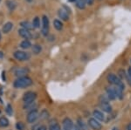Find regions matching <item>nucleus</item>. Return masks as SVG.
Listing matches in <instances>:
<instances>
[{"instance_id":"1","label":"nucleus","mask_w":131,"mask_h":130,"mask_svg":"<svg viewBox=\"0 0 131 130\" xmlns=\"http://www.w3.org/2000/svg\"><path fill=\"white\" fill-rule=\"evenodd\" d=\"M32 83L33 81L30 77H20V78H18L14 81L13 87L15 88H26V87L32 85Z\"/></svg>"},{"instance_id":"2","label":"nucleus","mask_w":131,"mask_h":130,"mask_svg":"<svg viewBox=\"0 0 131 130\" xmlns=\"http://www.w3.org/2000/svg\"><path fill=\"white\" fill-rule=\"evenodd\" d=\"M36 98H37V93L35 92L29 91L26 92L24 96H23V101L25 102V104L27 103H31V102H34Z\"/></svg>"},{"instance_id":"3","label":"nucleus","mask_w":131,"mask_h":130,"mask_svg":"<svg viewBox=\"0 0 131 130\" xmlns=\"http://www.w3.org/2000/svg\"><path fill=\"white\" fill-rule=\"evenodd\" d=\"M39 118V112H38L37 109H34V110L30 111V112L28 113L27 117H26V121H27V122H28V123L32 124V123H34Z\"/></svg>"},{"instance_id":"4","label":"nucleus","mask_w":131,"mask_h":130,"mask_svg":"<svg viewBox=\"0 0 131 130\" xmlns=\"http://www.w3.org/2000/svg\"><path fill=\"white\" fill-rule=\"evenodd\" d=\"M13 56L16 60H19V61H25V60H29L31 57L30 53L28 52H23V51H16L15 52L13 53Z\"/></svg>"},{"instance_id":"5","label":"nucleus","mask_w":131,"mask_h":130,"mask_svg":"<svg viewBox=\"0 0 131 130\" xmlns=\"http://www.w3.org/2000/svg\"><path fill=\"white\" fill-rule=\"evenodd\" d=\"M48 31H49V19L46 16H43L42 18V28L41 32L44 36H47Z\"/></svg>"},{"instance_id":"6","label":"nucleus","mask_w":131,"mask_h":130,"mask_svg":"<svg viewBox=\"0 0 131 130\" xmlns=\"http://www.w3.org/2000/svg\"><path fill=\"white\" fill-rule=\"evenodd\" d=\"M13 73L16 77L20 78V77H25L28 74L29 69L25 68V67H17L13 70Z\"/></svg>"},{"instance_id":"7","label":"nucleus","mask_w":131,"mask_h":130,"mask_svg":"<svg viewBox=\"0 0 131 130\" xmlns=\"http://www.w3.org/2000/svg\"><path fill=\"white\" fill-rule=\"evenodd\" d=\"M88 124L91 128L94 130H101V128H102V126H101V123L94 118H90L88 121Z\"/></svg>"},{"instance_id":"8","label":"nucleus","mask_w":131,"mask_h":130,"mask_svg":"<svg viewBox=\"0 0 131 130\" xmlns=\"http://www.w3.org/2000/svg\"><path fill=\"white\" fill-rule=\"evenodd\" d=\"M107 79L109 83L112 84V85H115V86L119 85V84L122 82L121 79H120L117 75L114 74V73H109L107 77Z\"/></svg>"},{"instance_id":"9","label":"nucleus","mask_w":131,"mask_h":130,"mask_svg":"<svg viewBox=\"0 0 131 130\" xmlns=\"http://www.w3.org/2000/svg\"><path fill=\"white\" fill-rule=\"evenodd\" d=\"M124 84L122 83V81L119 85L115 86V93H116V98H118L119 100H122L123 98V90H124Z\"/></svg>"},{"instance_id":"10","label":"nucleus","mask_w":131,"mask_h":130,"mask_svg":"<svg viewBox=\"0 0 131 130\" xmlns=\"http://www.w3.org/2000/svg\"><path fill=\"white\" fill-rule=\"evenodd\" d=\"M106 92H107V98H108L109 100H114L116 99V93H115V87H107Z\"/></svg>"},{"instance_id":"11","label":"nucleus","mask_w":131,"mask_h":130,"mask_svg":"<svg viewBox=\"0 0 131 130\" xmlns=\"http://www.w3.org/2000/svg\"><path fill=\"white\" fill-rule=\"evenodd\" d=\"M63 124V129L65 130H72L73 127V122L72 121L71 119L69 118H65L62 121Z\"/></svg>"},{"instance_id":"12","label":"nucleus","mask_w":131,"mask_h":130,"mask_svg":"<svg viewBox=\"0 0 131 130\" xmlns=\"http://www.w3.org/2000/svg\"><path fill=\"white\" fill-rule=\"evenodd\" d=\"M18 34L25 39H30L31 38V34L30 31L28 30H26V29H24V28H21L18 30Z\"/></svg>"},{"instance_id":"13","label":"nucleus","mask_w":131,"mask_h":130,"mask_svg":"<svg viewBox=\"0 0 131 130\" xmlns=\"http://www.w3.org/2000/svg\"><path fill=\"white\" fill-rule=\"evenodd\" d=\"M77 126L81 128V130H89V126H88V124L86 123L81 118H79L77 120Z\"/></svg>"},{"instance_id":"14","label":"nucleus","mask_w":131,"mask_h":130,"mask_svg":"<svg viewBox=\"0 0 131 130\" xmlns=\"http://www.w3.org/2000/svg\"><path fill=\"white\" fill-rule=\"evenodd\" d=\"M100 108L106 113H111L112 112V106L108 102H101Z\"/></svg>"},{"instance_id":"15","label":"nucleus","mask_w":131,"mask_h":130,"mask_svg":"<svg viewBox=\"0 0 131 130\" xmlns=\"http://www.w3.org/2000/svg\"><path fill=\"white\" fill-rule=\"evenodd\" d=\"M58 14H59V17H60V18L62 20L67 21V20L69 19L68 13H67V10H65L64 9H60V10H59Z\"/></svg>"},{"instance_id":"16","label":"nucleus","mask_w":131,"mask_h":130,"mask_svg":"<svg viewBox=\"0 0 131 130\" xmlns=\"http://www.w3.org/2000/svg\"><path fill=\"white\" fill-rule=\"evenodd\" d=\"M93 115H94V119H96L97 121H104V119H105V116H104V114H103V113L99 110H94V112H93Z\"/></svg>"},{"instance_id":"17","label":"nucleus","mask_w":131,"mask_h":130,"mask_svg":"<svg viewBox=\"0 0 131 130\" xmlns=\"http://www.w3.org/2000/svg\"><path fill=\"white\" fill-rule=\"evenodd\" d=\"M12 27H13V24H12V22H7V23H5V24L4 25L2 31H3L4 33H8V32H10V30L12 29Z\"/></svg>"},{"instance_id":"18","label":"nucleus","mask_w":131,"mask_h":130,"mask_svg":"<svg viewBox=\"0 0 131 130\" xmlns=\"http://www.w3.org/2000/svg\"><path fill=\"white\" fill-rule=\"evenodd\" d=\"M49 130H61V127L56 121H52L49 124Z\"/></svg>"},{"instance_id":"19","label":"nucleus","mask_w":131,"mask_h":130,"mask_svg":"<svg viewBox=\"0 0 131 130\" xmlns=\"http://www.w3.org/2000/svg\"><path fill=\"white\" fill-rule=\"evenodd\" d=\"M31 46V43L29 39H25L20 43V47L22 49H29Z\"/></svg>"},{"instance_id":"20","label":"nucleus","mask_w":131,"mask_h":130,"mask_svg":"<svg viewBox=\"0 0 131 130\" xmlns=\"http://www.w3.org/2000/svg\"><path fill=\"white\" fill-rule=\"evenodd\" d=\"M9 120L6 117L2 116L0 117V127H6L9 126Z\"/></svg>"},{"instance_id":"21","label":"nucleus","mask_w":131,"mask_h":130,"mask_svg":"<svg viewBox=\"0 0 131 130\" xmlns=\"http://www.w3.org/2000/svg\"><path fill=\"white\" fill-rule=\"evenodd\" d=\"M20 26L24 29H26V30H28V31H30L33 28L32 24H31L29 21H23V22L20 23Z\"/></svg>"},{"instance_id":"22","label":"nucleus","mask_w":131,"mask_h":130,"mask_svg":"<svg viewBox=\"0 0 131 130\" xmlns=\"http://www.w3.org/2000/svg\"><path fill=\"white\" fill-rule=\"evenodd\" d=\"M36 107H37V104L36 102H31V103H27V104H25L24 105V109L25 110H34L36 109Z\"/></svg>"},{"instance_id":"23","label":"nucleus","mask_w":131,"mask_h":130,"mask_svg":"<svg viewBox=\"0 0 131 130\" xmlns=\"http://www.w3.org/2000/svg\"><path fill=\"white\" fill-rule=\"evenodd\" d=\"M75 2H76V6H77L79 9L82 10L85 8L86 4V0H75Z\"/></svg>"},{"instance_id":"24","label":"nucleus","mask_w":131,"mask_h":130,"mask_svg":"<svg viewBox=\"0 0 131 130\" xmlns=\"http://www.w3.org/2000/svg\"><path fill=\"white\" fill-rule=\"evenodd\" d=\"M53 26H54V28L58 31L62 30V28H63V24L61 23V21L58 20V19H55L53 21Z\"/></svg>"},{"instance_id":"25","label":"nucleus","mask_w":131,"mask_h":130,"mask_svg":"<svg viewBox=\"0 0 131 130\" xmlns=\"http://www.w3.org/2000/svg\"><path fill=\"white\" fill-rule=\"evenodd\" d=\"M48 117H49V113L46 109H43L40 112V114H39V119L40 120H46Z\"/></svg>"},{"instance_id":"26","label":"nucleus","mask_w":131,"mask_h":130,"mask_svg":"<svg viewBox=\"0 0 131 130\" xmlns=\"http://www.w3.org/2000/svg\"><path fill=\"white\" fill-rule=\"evenodd\" d=\"M42 51V47L39 45H34L32 46V52L34 54H39L40 53V52Z\"/></svg>"},{"instance_id":"27","label":"nucleus","mask_w":131,"mask_h":130,"mask_svg":"<svg viewBox=\"0 0 131 130\" xmlns=\"http://www.w3.org/2000/svg\"><path fill=\"white\" fill-rule=\"evenodd\" d=\"M6 4H7V6H8V8L10 10H14L15 9V7H16V3L14 1H12V0H8L7 2H6Z\"/></svg>"},{"instance_id":"28","label":"nucleus","mask_w":131,"mask_h":130,"mask_svg":"<svg viewBox=\"0 0 131 130\" xmlns=\"http://www.w3.org/2000/svg\"><path fill=\"white\" fill-rule=\"evenodd\" d=\"M32 26L33 28H39V26H40V21H39V18L38 17H36L34 19H33Z\"/></svg>"},{"instance_id":"29","label":"nucleus","mask_w":131,"mask_h":130,"mask_svg":"<svg viewBox=\"0 0 131 130\" xmlns=\"http://www.w3.org/2000/svg\"><path fill=\"white\" fill-rule=\"evenodd\" d=\"M118 77H119L120 79H124V78H126V73H125V71L124 70H122V69H120L119 71H118V75H117Z\"/></svg>"},{"instance_id":"30","label":"nucleus","mask_w":131,"mask_h":130,"mask_svg":"<svg viewBox=\"0 0 131 130\" xmlns=\"http://www.w3.org/2000/svg\"><path fill=\"white\" fill-rule=\"evenodd\" d=\"M5 112H6V114H7L8 115H12V113H13V110H12V107L10 106V104H8L7 107H6Z\"/></svg>"},{"instance_id":"31","label":"nucleus","mask_w":131,"mask_h":130,"mask_svg":"<svg viewBox=\"0 0 131 130\" xmlns=\"http://www.w3.org/2000/svg\"><path fill=\"white\" fill-rule=\"evenodd\" d=\"M16 128L18 130H24L25 129V124L23 122H18L16 124Z\"/></svg>"},{"instance_id":"32","label":"nucleus","mask_w":131,"mask_h":130,"mask_svg":"<svg viewBox=\"0 0 131 130\" xmlns=\"http://www.w3.org/2000/svg\"><path fill=\"white\" fill-rule=\"evenodd\" d=\"M125 79H127V81H128V85L131 86V76L128 74V73H127V74H126V78Z\"/></svg>"},{"instance_id":"33","label":"nucleus","mask_w":131,"mask_h":130,"mask_svg":"<svg viewBox=\"0 0 131 130\" xmlns=\"http://www.w3.org/2000/svg\"><path fill=\"white\" fill-rule=\"evenodd\" d=\"M37 130H47V127H46L45 125H41V126H39V127H38Z\"/></svg>"},{"instance_id":"34","label":"nucleus","mask_w":131,"mask_h":130,"mask_svg":"<svg viewBox=\"0 0 131 130\" xmlns=\"http://www.w3.org/2000/svg\"><path fill=\"white\" fill-rule=\"evenodd\" d=\"M72 130H81V128H80V127H78L77 125H73V129H72Z\"/></svg>"},{"instance_id":"35","label":"nucleus","mask_w":131,"mask_h":130,"mask_svg":"<svg viewBox=\"0 0 131 130\" xmlns=\"http://www.w3.org/2000/svg\"><path fill=\"white\" fill-rule=\"evenodd\" d=\"M86 2L88 5H92V4L94 3V0H86Z\"/></svg>"},{"instance_id":"36","label":"nucleus","mask_w":131,"mask_h":130,"mask_svg":"<svg viewBox=\"0 0 131 130\" xmlns=\"http://www.w3.org/2000/svg\"><path fill=\"white\" fill-rule=\"evenodd\" d=\"M127 130H131V122L128 123V126H127Z\"/></svg>"},{"instance_id":"37","label":"nucleus","mask_w":131,"mask_h":130,"mask_svg":"<svg viewBox=\"0 0 131 130\" xmlns=\"http://www.w3.org/2000/svg\"><path fill=\"white\" fill-rule=\"evenodd\" d=\"M128 74H129L130 76H131V66H130L129 68L128 69Z\"/></svg>"},{"instance_id":"38","label":"nucleus","mask_w":131,"mask_h":130,"mask_svg":"<svg viewBox=\"0 0 131 130\" xmlns=\"http://www.w3.org/2000/svg\"><path fill=\"white\" fill-rule=\"evenodd\" d=\"M3 57H4V53H3V52L0 51V58H2Z\"/></svg>"},{"instance_id":"39","label":"nucleus","mask_w":131,"mask_h":130,"mask_svg":"<svg viewBox=\"0 0 131 130\" xmlns=\"http://www.w3.org/2000/svg\"><path fill=\"white\" fill-rule=\"evenodd\" d=\"M69 1H71V2H73V1H75V0H69Z\"/></svg>"},{"instance_id":"40","label":"nucleus","mask_w":131,"mask_h":130,"mask_svg":"<svg viewBox=\"0 0 131 130\" xmlns=\"http://www.w3.org/2000/svg\"><path fill=\"white\" fill-rule=\"evenodd\" d=\"M0 39H1V32H0Z\"/></svg>"},{"instance_id":"41","label":"nucleus","mask_w":131,"mask_h":130,"mask_svg":"<svg viewBox=\"0 0 131 130\" xmlns=\"http://www.w3.org/2000/svg\"><path fill=\"white\" fill-rule=\"evenodd\" d=\"M27 1H29V2H31V0H27Z\"/></svg>"},{"instance_id":"42","label":"nucleus","mask_w":131,"mask_h":130,"mask_svg":"<svg viewBox=\"0 0 131 130\" xmlns=\"http://www.w3.org/2000/svg\"><path fill=\"white\" fill-rule=\"evenodd\" d=\"M114 130H118V129H116V128H115V129H114Z\"/></svg>"},{"instance_id":"43","label":"nucleus","mask_w":131,"mask_h":130,"mask_svg":"<svg viewBox=\"0 0 131 130\" xmlns=\"http://www.w3.org/2000/svg\"><path fill=\"white\" fill-rule=\"evenodd\" d=\"M62 130H65V129H62Z\"/></svg>"},{"instance_id":"44","label":"nucleus","mask_w":131,"mask_h":130,"mask_svg":"<svg viewBox=\"0 0 131 130\" xmlns=\"http://www.w3.org/2000/svg\"><path fill=\"white\" fill-rule=\"evenodd\" d=\"M0 113H1V111H0Z\"/></svg>"},{"instance_id":"45","label":"nucleus","mask_w":131,"mask_h":130,"mask_svg":"<svg viewBox=\"0 0 131 130\" xmlns=\"http://www.w3.org/2000/svg\"><path fill=\"white\" fill-rule=\"evenodd\" d=\"M130 61H131V60H130Z\"/></svg>"}]
</instances>
